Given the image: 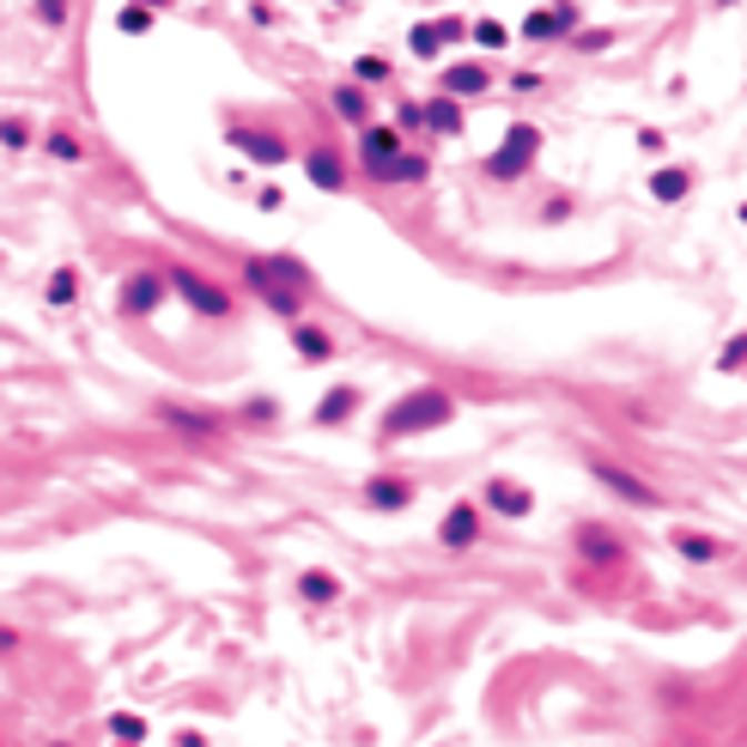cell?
Returning a JSON list of instances; mask_svg holds the SVG:
<instances>
[{"label": "cell", "mask_w": 747, "mask_h": 747, "mask_svg": "<svg viewBox=\"0 0 747 747\" xmlns=\"http://www.w3.org/2000/svg\"><path fill=\"white\" fill-rule=\"evenodd\" d=\"M456 414H462L456 395L437 390V383H420V390H407L402 402H395L390 414H383L377 437H383V444H402V437H420V432H444Z\"/></svg>", "instance_id": "1"}, {"label": "cell", "mask_w": 747, "mask_h": 747, "mask_svg": "<svg viewBox=\"0 0 747 747\" xmlns=\"http://www.w3.org/2000/svg\"><path fill=\"white\" fill-rule=\"evenodd\" d=\"M164 280H171V292H176V299H183L195 316H208V322H225V316H231V292L219 286V280L195 274V267H171Z\"/></svg>", "instance_id": "2"}, {"label": "cell", "mask_w": 747, "mask_h": 747, "mask_svg": "<svg viewBox=\"0 0 747 747\" xmlns=\"http://www.w3.org/2000/svg\"><path fill=\"white\" fill-rule=\"evenodd\" d=\"M589 474H596V486H608L620 505H633V511H663V493H656L644 474L633 468H620V462H608V456H589Z\"/></svg>", "instance_id": "3"}, {"label": "cell", "mask_w": 747, "mask_h": 747, "mask_svg": "<svg viewBox=\"0 0 747 747\" xmlns=\"http://www.w3.org/2000/svg\"><path fill=\"white\" fill-rule=\"evenodd\" d=\"M481 535H486V511H481V498H456V505L437 517V547H444V553H468V547H481Z\"/></svg>", "instance_id": "4"}, {"label": "cell", "mask_w": 747, "mask_h": 747, "mask_svg": "<svg viewBox=\"0 0 747 747\" xmlns=\"http://www.w3.org/2000/svg\"><path fill=\"white\" fill-rule=\"evenodd\" d=\"M152 420L183 437H201V444H213V437L231 432V414H219V407H183V402H159L152 407Z\"/></svg>", "instance_id": "5"}, {"label": "cell", "mask_w": 747, "mask_h": 747, "mask_svg": "<svg viewBox=\"0 0 747 747\" xmlns=\"http://www.w3.org/2000/svg\"><path fill=\"white\" fill-rule=\"evenodd\" d=\"M535 152H541V134H535L529 122H517V128H511V134H505V147H498L493 159H486V176H498V183H511V176H523V171H529V164H535Z\"/></svg>", "instance_id": "6"}, {"label": "cell", "mask_w": 747, "mask_h": 747, "mask_svg": "<svg viewBox=\"0 0 747 747\" xmlns=\"http://www.w3.org/2000/svg\"><path fill=\"white\" fill-rule=\"evenodd\" d=\"M481 511H493V517H511V523H523L535 511V493L523 481H511V474H486V486H481Z\"/></svg>", "instance_id": "7"}, {"label": "cell", "mask_w": 747, "mask_h": 747, "mask_svg": "<svg viewBox=\"0 0 747 747\" xmlns=\"http://www.w3.org/2000/svg\"><path fill=\"white\" fill-rule=\"evenodd\" d=\"M572 541H577V553H584V565H626V541H620V529H614V523H602V517L577 523Z\"/></svg>", "instance_id": "8"}, {"label": "cell", "mask_w": 747, "mask_h": 747, "mask_svg": "<svg viewBox=\"0 0 747 747\" xmlns=\"http://www.w3.org/2000/svg\"><path fill=\"white\" fill-rule=\"evenodd\" d=\"M359 498H365V511H383V517H402V511L420 498V486L407 481V474H371V481L359 486Z\"/></svg>", "instance_id": "9"}, {"label": "cell", "mask_w": 747, "mask_h": 747, "mask_svg": "<svg viewBox=\"0 0 747 747\" xmlns=\"http://www.w3.org/2000/svg\"><path fill=\"white\" fill-rule=\"evenodd\" d=\"M243 274H250L255 299H262V304H267V311H274V316H286V322H299V316H304V292L280 286V280H274V267H267V262H250V267H243Z\"/></svg>", "instance_id": "10"}, {"label": "cell", "mask_w": 747, "mask_h": 747, "mask_svg": "<svg viewBox=\"0 0 747 747\" xmlns=\"http://www.w3.org/2000/svg\"><path fill=\"white\" fill-rule=\"evenodd\" d=\"M164 292H171V280H164V274H128L122 292H115V311H122V316H152L164 304Z\"/></svg>", "instance_id": "11"}, {"label": "cell", "mask_w": 747, "mask_h": 747, "mask_svg": "<svg viewBox=\"0 0 747 747\" xmlns=\"http://www.w3.org/2000/svg\"><path fill=\"white\" fill-rule=\"evenodd\" d=\"M668 547L680 553V559L687 565H717V559H729V541L724 535H705V529H687V523H675V529H668Z\"/></svg>", "instance_id": "12"}, {"label": "cell", "mask_w": 747, "mask_h": 747, "mask_svg": "<svg viewBox=\"0 0 747 747\" xmlns=\"http://www.w3.org/2000/svg\"><path fill=\"white\" fill-rule=\"evenodd\" d=\"M359 402H365V390L359 383H334V390H322V402L311 407V426H346V420L359 414Z\"/></svg>", "instance_id": "13"}, {"label": "cell", "mask_w": 747, "mask_h": 747, "mask_svg": "<svg viewBox=\"0 0 747 747\" xmlns=\"http://www.w3.org/2000/svg\"><path fill=\"white\" fill-rule=\"evenodd\" d=\"M292 596H299L304 608H334V602H341L346 589H341V577H334L329 565H304L299 584H292Z\"/></svg>", "instance_id": "14"}, {"label": "cell", "mask_w": 747, "mask_h": 747, "mask_svg": "<svg viewBox=\"0 0 747 747\" xmlns=\"http://www.w3.org/2000/svg\"><path fill=\"white\" fill-rule=\"evenodd\" d=\"M231 147L255 164H286V140L280 134H262V128H231Z\"/></svg>", "instance_id": "15"}, {"label": "cell", "mask_w": 747, "mask_h": 747, "mask_svg": "<svg viewBox=\"0 0 747 747\" xmlns=\"http://www.w3.org/2000/svg\"><path fill=\"white\" fill-rule=\"evenodd\" d=\"M292 346H299L304 365H329V359H334V334H329V329H316L311 316L292 322Z\"/></svg>", "instance_id": "16"}, {"label": "cell", "mask_w": 747, "mask_h": 747, "mask_svg": "<svg viewBox=\"0 0 747 747\" xmlns=\"http://www.w3.org/2000/svg\"><path fill=\"white\" fill-rule=\"evenodd\" d=\"M231 426H243V432L280 426V402H274V395H243V402L231 407Z\"/></svg>", "instance_id": "17"}, {"label": "cell", "mask_w": 747, "mask_h": 747, "mask_svg": "<svg viewBox=\"0 0 747 747\" xmlns=\"http://www.w3.org/2000/svg\"><path fill=\"white\" fill-rule=\"evenodd\" d=\"M402 159V140L390 128H365V171L371 176H390V164Z\"/></svg>", "instance_id": "18"}, {"label": "cell", "mask_w": 747, "mask_h": 747, "mask_svg": "<svg viewBox=\"0 0 747 747\" xmlns=\"http://www.w3.org/2000/svg\"><path fill=\"white\" fill-rule=\"evenodd\" d=\"M304 176H311L322 195H341L346 189V164L334 159V152H311V159H304Z\"/></svg>", "instance_id": "19"}, {"label": "cell", "mask_w": 747, "mask_h": 747, "mask_svg": "<svg viewBox=\"0 0 747 747\" xmlns=\"http://www.w3.org/2000/svg\"><path fill=\"white\" fill-rule=\"evenodd\" d=\"M650 195L656 201H687L693 195V171L687 164H663V171L650 176Z\"/></svg>", "instance_id": "20"}, {"label": "cell", "mask_w": 747, "mask_h": 747, "mask_svg": "<svg viewBox=\"0 0 747 747\" xmlns=\"http://www.w3.org/2000/svg\"><path fill=\"white\" fill-rule=\"evenodd\" d=\"M267 267H274V280L280 286H292V292H311V267L299 262V255H262Z\"/></svg>", "instance_id": "21"}, {"label": "cell", "mask_w": 747, "mask_h": 747, "mask_svg": "<svg viewBox=\"0 0 747 747\" xmlns=\"http://www.w3.org/2000/svg\"><path fill=\"white\" fill-rule=\"evenodd\" d=\"M104 729H110V741H128V747H140V741L152 736L147 717H134V711H110V717H104Z\"/></svg>", "instance_id": "22"}, {"label": "cell", "mask_w": 747, "mask_h": 747, "mask_svg": "<svg viewBox=\"0 0 747 747\" xmlns=\"http://www.w3.org/2000/svg\"><path fill=\"white\" fill-rule=\"evenodd\" d=\"M73 299H80V274H73V267H55V274H49V311H73Z\"/></svg>", "instance_id": "23"}, {"label": "cell", "mask_w": 747, "mask_h": 747, "mask_svg": "<svg viewBox=\"0 0 747 747\" xmlns=\"http://www.w3.org/2000/svg\"><path fill=\"white\" fill-rule=\"evenodd\" d=\"M444 85H450V92H462V98H468V92H486V68H450Z\"/></svg>", "instance_id": "24"}, {"label": "cell", "mask_w": 747, "mask_h": 747, "mask_svg": "<svg viewBox=\"0 0 747 747\" xmlns=\"http://www.w3.org/2000/svg\"><path fill=\"white\" fill-rule=\"evenodd\" d=\"M565 31V12H529L523 19V37H559Z\"/></svg>", "instance_id": "25"}, {"label": "cell", "mask_w": 747, "mask_h": 747, "mask_svg": "<svg viewBox=\"0 0 747 747\" xmlns=\"http://www.w3.org/2000/svg\"><path fill=\"white\" fill-rule=\"evenodd\" d=\"M420 176H426V159H414V152H402V159L390 164V176H383V183H420Z\"/></svg>", "instance_id": "26"}, {"label": "cell", "mask_w": 747, "mask_h": 747, "mask_svg": "<svg viewBox=\"0 0 747 747\" xmlns=\"http://www.w3.org/2000/svg\"><path fill=\"white\" fill-rule=\"evenodd\" d=\"M426 122H432V128H444V134H456V128H462V110L450 104V98H437V104L426 110Z\"/></svg>", "instance_id": "27"}, {"label": "cell", "mask_w": 747, "mask_h": 747, "mask_svg": "<svg viewBox=\"0 0 747 747\" xmlns=\"http://www.w3.org/2000/svg\"><path fill=\"white\" fill-rule=\"evenodd\" d=\"M717 371H747V334L724 341V353H717Z\"/></svg>", "instance_id": "28"}, {"label": "cell", "mask_w": 747, "mask_h": 747, "mask_svg": "<svg viewBox=\"0 0 747 747\" xmlns=\"http://www.w3.org/2000/svg\"><path fill=\"white\" fill-rule=\"evenodd\" d=\"M359 80H365V85L390 80V61H383V55H359Z\"/></svg>", "instance_id": "29"}, {"label": "cell", "mask_w": 747, "mask_h": 747, "mask_svg": "<svg viewBox=\"0 0 747 747\" xmlns=\"http://www.w3.org/2000/svg\"><path fill=\"white\" fill-rule=\"evenodd\" d=\"M334 104H341V115H346V122H365V98H359L353 85H346V92H334Z\"/></svg>", "instance_id": "30"}, {"label": "cell", "mask_w": 747, "mask_h": 747, "mask_svg": "<svg viewBox=\"0 0 747 747\" xmlns=\"http://www.w3.org/2000/svg\"><path fill=\"white\" fill-rule=\"evenodd\" d=\"M49 152H55L61 164H80V140L73 134H49Z\"/></svg>", "instance_id": "31"}, {"label": "cell", "mask_w": 747, "mask_h": 747, "mask_svg": "<svg viewBox=\"0 0 747 747\" xmlns=\"http://www.w3.org/2000/svg\"><path fill=\"white\" fill-rule=\"evenodd\" d=\"M171 747H213V741H208V729H176Z\"/></svg>", "instance_id": "32"}, {"label": "cell", "mask_w": 747, "mask_h": 747, "mask_svg": "<svg viewBox=\"0 0 747 747\" xmlns=\"http://www.w3.org/2000/svg\"><path fill=\"white\" fill-rule=\"evenodd\" d=\"M437 37H444V31H432V24H420V31H414V49H420V55H432V49H437Z\"/></svg>", "instance_id": "33"}, {"label": "cell", "mask_w": 747, "mask_h": 747, "mask_svg": "<svg viewBox=\"0 0 747 747\" xmlns=\"http://www.w3.org/2000/svg\"><path fill=\"white\" fill-rule=\"evenodd\" d=\"M37 7H43V19H49V24L68 19V0H37Z\"/></svg>", "instance_id": "34"}, {"label": "cell", "mask_w": 747, "mask_h": 747, "mask_svg": "<svg viewBox=\"0 0 747 747\" xmlns=\"http://www.w3.org/2000/svg\"><path fill=\"white\" fill-rule=\"evenodd\" d=\"M0 140H7V147H24V122H0Z\"/></svg>", "instance_id": "35"}, {"label": "cell", "mask_w": 747, "mask_h": 747, "mask_svg": "<svg viewBox=\"0 0 747 747\" xmlns=\"http://www.w3.org/2000/svg\"><path fill=\"white\" fill-rule=\"evenodd\" d=\"M19 650V626H0V656H12Z\"/></svg>", "instance_id": "36"}, {"label": "cell", "mask_w": 747, "mask_h": 747, "mask_svg": "<svg viewBox=\"0 0 747 747\" xmlns=\"http://www.w3.org/2000/svg\"><path fill=\"white\" fill-rule=\"evenodd\" d=\"M49 747H73V741H49Z\"/></svg>", "instance_id": "37"}, {"label": "cell", "mask_w": 747, "mask_h": 747, "mask_svg": "<svg viewBox=\"0 0 747 747\" xmlns=\"http://www.w3.org/2000/svg\"><path fill=\"white\" fill-rule=\"evenodd\" d=\"M741 225H747V208H741Z\"/></svg>", "instance_id": "38"}, {"label": "cell", "mask_w": 747, "mask_h": 747, "mask_svg": "<svg viewBox=\"0 0 747 747\" xmlns=\"http://www.w3.org/2000/svg\"><path fill=\"white\" fill-rule=\"evenodd\" d=\"M115 747H128V741H115Z\"/></svg>", "instance_id": "39"}]
</instances>
